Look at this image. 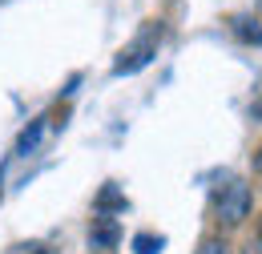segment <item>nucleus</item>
<instances>
[{
  "label": "nucleus",
  "instance_id": "obj_9",
  "mask_svg": "<svg viewBox=\"0 0 262 254\" xmlns=\"http://www.w3.org/2000/svg\"><path fill=\"white\" fill-rule=\"evenodd\" d=\"M254 174L262 178V141H258V150H254Z\"/></svg>",
  "mask_w": 262,
  "mask_h": 254
},
{
  "label": "nucleus",
  "instance_id": "obj_4",
  "mask_svg": "<svg viewBox=\"0 0 262 254\" xmlns=\"http://www.w3.org/2000/svg\"><path fill=\"white\" fill-rule=\"evenodd\" d=\"M230 32L246 45H262V20H254V16H230Z\"/></svg>",
  "mask_w": 262,
  "mask_h": 254
},
{
  "label": "nucleus",
  "instance_id": "obj_10",
  "mask_svg": "<svg viewBox=\"0 0 262 254\" xmlns=\"http://www.w3.org/2000/svg\"><path fill=\"white\" fill-rule=\"evenodd\" d=\"M254 234H258V246H262V218H258V226H254Z\"/></svg>",
  "mask_w": 262,
  "mask_h": 254
},
{
  "label": "nucleus",
  "instance_id": "obj_2",
  "mask_svg": "<svg viewBox=\"0 0 262 254\" xmlns=\"http://www.w3.org/2000/svg\"><path fill=\"white\" fill-rule=\"evenodd\" d=\"M162 36H165L162 20H145L141 32H137L129 45L117 53V61H113V77H133V73H141L145 65H154L158 49H162Z\"/></svg>",
  "mask_w": 262,
  "mask_h": 254
},
{
  "label": "nucleus",
  "instance_id": "obj_3",
  "mask_svg": "<svg viewBox=\"0 0 262 254\" xmlns=\"http://www.w3.org/2000/svg\"><path fill=\"white\" fill-rule=\"evenodd\" d=\"M121 242V226L113 214H97L89 222V250H113Z\"/></svg>",
  "mask_w": 262,
  "mask_h": 254
},
{
  "label": "nucleus",
  "instance_id": "obj_5",
  "mask_svg": "<svg viewBox=\"0 0 262 254\" xmlns=\"http://www.w3.org/2000/svg\"><path fill=\"white\" fill-rule=\"evenodd\" d=\"M93 206H97V214H117V210H125V194L109 182V186L97 194V202H93Z\"/></svg>",
  "mask_w": 262,
  "mask_h": 254
},
{
  "label": "nucleus",
  "instance_id": "obj_6",
  "mask_svg": "<svg viewBox=\"0 0 262 254\" xmlns=\"http://www.w3.org/2000/svg\"><path fill=\"white\" fill-rule=\"evenodd\" d=\"M194 254H234V250H230L226 234H206V238L198 242V250H194Z\"/></svg>",
  "mask_w": 262,
  "mask_h": 254
},
{
  "label": "nucleus",
  "instance_id": "obj_8",
  "mask_svg": "<svg viewBox=\"0 0 262 254\" xmlns=\"http://www.w3.org/2000/svg\"><path fill=\"white\" fill-rule=\"evenodd\" d=\"M8 254H57V250H53L49 242H16Z\"/></svg>",
  "mask_w": 262,
  "mask_h": 254
},
{
  "label": "nucleus",
  "instance_id": "obj_11",
  "mask_svg": "<svg viewBox=\"0 0 262 254\" xmlns=\"http://www.w3.org/2000/svg\"><path fill=\"white\" fill-rule=\"evenodd\" d=\"M254 4H258V8H262V0H254Z\"/></svg>",
  "mask_w": 262,
  "mask_h": 254
},
{
  "label": "nucleus",
  "instance_id": "obj_7",
  "mask_svg": "<svg viewBox=\"0 0 262 254\" xmlns=\"http://www.w3.org/2000/svg\"><path fill=\"white\" fill-rule=\"evenodd\" d=\"M162 246H165V238H162V234H149V230L133 238V250H137V254H162Z\"/></svg>",
  "mask_w": 262,
  "mask_h": 254
},
{
  "label": "nucleus",
  "instance_id": "obj_1",
  "mask_svg": "<svg viewBox=\"0 0 262 254\" xmlns=\"http://www.w3.org/2000/svg\"><path fill=\"white\" fill-rule=\"evenodd\" d=\"M250 210H254V190H250L246 178H226L210 198V218L218 226V234H230V230L246 226Z\"/></svg>",
  "mask_w": 262,
  "mask_h": 254
}]
</instances>
